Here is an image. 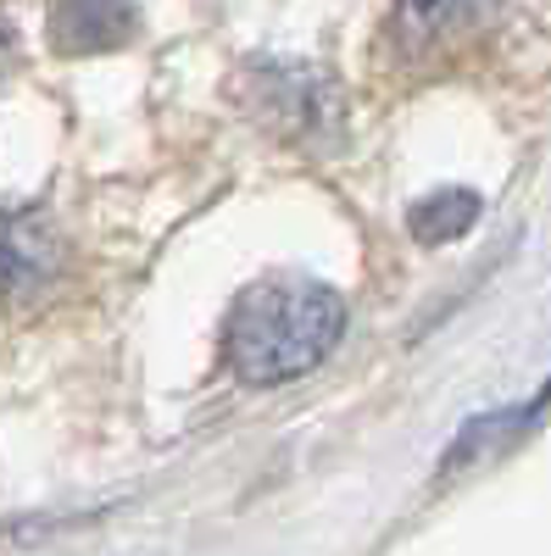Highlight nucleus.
Segmentation results:
<instances>
[{
    "mask_svg": "<svg viewBox=\"0 0 551 556\" xmlns=\"http://www.w3.org/2000/svg\"><path fill=\"white\" fill-rule=\"evenodd\" d=\"M340 340H346V301L317 278L279 273V278H256L235 295L223 329V356L240 384L273 390L312 374Z\"/></svg>",
    "mask_w": 551,
    "mask_h": 556,
    "instance_id": "obj_1",
    "label": "nucleus"
},
{
    "mask_svg": "<svg viewBox=\"0 0 551 556\" xmlns=\"http://www.w3.org/2000/svg\"><path fill=\"white\" fill-rule=\"evenodd\" d=\"M67 245L57 235L51 212L39 206H0V295L28 306L57 285Z\"/></svg>",
    "mask_w": 551,
    "mask_h": 556,
    "instance_id": "obj_2",
    "label": "nucleus"
},
{
    "mask_svg": "<svg viewBox=\"0 0 551 556\" xmlns=\"http://www.w3.org/2000/svg\"><path fill=\"white\" fill-rule=\"evenodd\" d=\"M251 101L262 106L267 128L312 134L324 128V106H335V89L306 67H251Z\"/></svg>",
    "mask_w": 551,
    "mask_h": 556,
    "instance_id": "obj_3",
    "label": "nucleus"
},
{
    "mask_svg": "<svg viewBox=\"0 0 551 556\" xmlns=\"http://www.w3.org/2000/svg\"><path fill=\"white\" fill-rule=\"evenodd\" d=\"M134 28H140L134 0H57L45 34H51L62 56H101V51H123Z\"/></svg>",
    "mask_w": 551,
    "mask_h": 556,
    "instance_id": "obj_4",
    "label": "nucleus"
},
{
    "mask_svg": "<svg viewBox=\"0 0 551 556\" xmlns=\"http://www.w3.org/2000/svg\"><path fill=\"white\" fill-rule=\"evenodd\" d=\"M490 12V0H396V34L406 45H435L446 34H463Z\"/></svg>",
    "mask_w": 551,
    "mask_h": 556,
    "instance_id": "obj_5",
    "label": "nucleus"
},
{
    "mask_svg": "<svg viewBox=\"0 0 551 556\" xmlns=\"http://www.w3.org/2000/svg\"><path fill=\"white\" fill-rule=\"evenodd\" d=\"M474 223H479V195L474 190H435V195H424L418 206L406 212L412 240H424V245L463 240Z\"/></svg>",
    "mask_w": 551,
    "mask_h": 556,
    "instance_id": "obj_6",
    "label": "nucleus"
},
{
    "mask_svg": "<svg viewBox=\"0 0 551 556\" xmlns=\"http://www.w3.org/2000/svg\"><path fill=\"white\" fill-rule=\"evenodd\" d=\"M12 51H17V34H12V28H0V73L12 67Z\"/></svg>",
    "mask_w": 551,
    "mask_h": 556,
    "instance_id": "obj_7",
    "label": "nucleus"
}]
</instances>
